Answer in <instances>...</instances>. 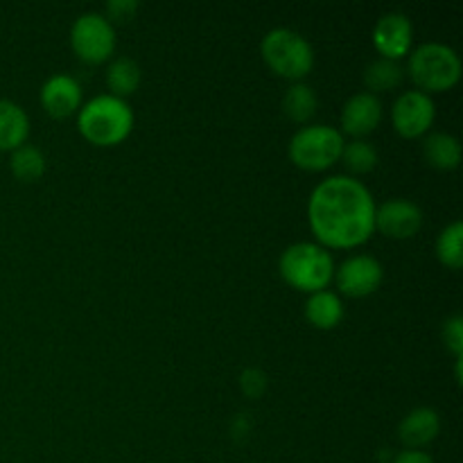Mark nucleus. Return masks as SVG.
I'll list each match as a JSON object with an SVG mask.
<instances>
[{"label": "nucleus", "mask_w": 463, "mask_h": 463, "mask_svg": "<svg viewBox=\"0 0 463 463\" xmlns=\"http://www.w3.org/2000/svg\"><path fill=\"white\" fill-rule=\"evenodd\" d=\"M411 43H414V25L405 14L392 12L378 18L373 27V45L383 59L398 61L410 54Z\"/></svg>", "instance_id": "11"}, {"label": "nucleus", "mask_w": 463, "mask_h": 463, "mask_svg": "<svg viewBox=\"0 0 463 463\" xmlns=\"http://www.w3.org/2000/svg\"><path fill=\"white\" fill-rule=\"evenodd\" d=\"M140 80H143V72H140V66L131 57H118L113 59L111 66L107 71V86L113 95V98H129L138 90Z\"/></svg>", "instance_id": "18"}, {"label": "nucleus", "mask_w": 463, "mask_h": 463, "mask_svg": "<svg viewBox=\"0 0 463 463\" xmlns=\"http://www.w3.org/2000/svg\"><path fill=\"white\" fill-rule=\"evenodd\" d=\"M307 222L324 249H355L375 233V202L355 176H328L307 202Z\"/></svg>", "instance_id": "1"}, {"label": "nucleus", "mask_w": 463, "mask_h": 463, "mask_svg": "<svg viewBox=\"0 0 463 463\" xmlns=\"http://www.w3.org/2000/svg\"><path fill=\"white\" fill-rule=\"evenodd\" d=\"M410 77L420 93H446L461 80V59L450 45L423 43L410 54Z\"/></svg>", "instance_id": "5"}, {"label": "nucleus", "mask_w": 463, "mask_h": 463, "mask_svg": "<svg viewBox=\"0 0 463 463\" xmlns=\"http://www.w3.org/2000/svg\"><path fill=\"white\" fill-rule=\"evenodd\" d=\"M260 52L269 71L292 84L306 80L315 68V50L310 41L289 27H276L267 32L260 43Z\"/></svg>", "instance_id": "4"}, {"label": "nucleus", "mask_w": 463, "mask_h": 463, "mask_svg": "<svg viewBox=\"0 0 463 463\" xmlns=\"http://www.w3.org/2000/svg\"><path fill=\"white\" fill-rule=\"evenodd\" d=\"M77 129L95 147H116L129 138L134 129V111L127 99L98 95L77 111Z\"/></svg>", "instance_id": "2"}, {"label": "nucleus", "mask_w": 463, "mask_h": 463, "mask_svg": "<svg viewBox=\"0 0 463 463\" xmlns=\"http://www.w3.org/2000/svg\"><path fill=\"white\" fill-rule=\"evenodd\" d=\"M71 45L81 61L98 66L116 52V30L102 14H81L71 27Z\"/></svg>", "instance_id": "7"}, {"label": "nucleus", "mask_w": 463, "mask_h": 463, "mask_svg": "<svg viewBox=\"0 0 463 463\" xmlns=\"http://www.w3.org/2000/svg\"><path fill=\"white\" fill-rule=\"evenodd\" d=\"M9 167H12V175L16 176L23 184H34L41 176L45 175V156L39 147L34 145H23V147L14 149L12 161H9Z\"/></svg>", "instance_id": "20"}, {"label": "nucleus", "mask_w": 463, "mask_h": 463, "mask_svg": "<svg viewBox=\"0 0 463 463\" xmlns=\"http://www.w3.org/2000/svg\"><path fill=\"white\" fill-rule=\"evenodd\" d=\"M423 156L430 167L439 172H452L461 163V145L452 134L434 131L423 140Z\"/></svg>", "instance_id": "16"}, {"label": "nucleus", "mask_w": 463, "mask_h": 463, "mask_svg": "<svg viewBox=\"0 0 463 463\" xmlns=\"http://www.w3.org/2000/svg\"><path fill=\"white\" fill-rule=\"evenodd\" d=\"M383 265H380L373 256L357 253V256L346 258V260L335 269L333 280H337V289L344 297L366 298L373 292H378L380 285H383Z\"/></svg>", "instance_id": "8"}, {"label": "nucleus", "mask_w": 463, "mask_h": 463, "mask_svg": "<svg viewBox=\"0 0 463 463\" xmlns=\"http://www.w3.org/2000/svg\"><path fill=\"white\" fill-rule=\"evenodd\" d=\"M434 118H437L434 99L430 95L420 93V90H407V93H402L392 109L393 129L402 138L410 140L428 136L430 127L434 125Z\"/></svg>", "instance_id": "9"}, {"label": "nucleus", "mask_w": 463, "mask_h": 463, "mask_svg": "<svg viewBox=\"0 0 463 463\" xmlns=\"http://www.w3.org/2000/svg\"><path fill=\"white\" fill-rule=\"evenodd\" d=\"M109 16L116 18V21H129L136 12H138V3L136 0H111L107 5Z\"/></svg>", "instance_id": "26"}, {"label": "nucleus", "mask_w": 463, "mask_h": 463, "mask_svg": "<svg viewBox=\"0 0 463 463\" xmlns=\"http://www.w3.org/2000/svg\"><path fill=\"white\" fill-rule=\"evenodd\" d=\"M306 319L319 330L337 328L344 319V303L339 294L330 292V289L310 294L306 303Z\"/></svg>", "instance_id": "17"}, {"label": "nucleus", "mask_w": 463, "mask_h": 463, "mask_svg": "<svg viewBox=\"0 0 463 463\" xmlns=\"http://www.w3.org/2000/svg\"><path fill=\"white\" fill-rule=\"evenodd\" d=\"M319 107V98H317L315 89L307 86L306 81H294L283 95V113L297 125L312 120Z\"/></svg>", "instance_id": "19"}, {"label": "nucleus", "mask_w": 463, "mask_h": 463, "mask_svg": "<svg viewBox=\"0 0 463 463\" xmlns=\"http://www.w3.org/2000/svg\"><path fill=\"white\" fill-rule=\"evenodd\" d=\"M441 432V419L432 407H419L411 410L398 425V437L407 450H420L430 446Z\"/></svg>", "instance_id": "14"}, {"label": "nucleus", "mask_w": 463, "mask_h": 463, "mask_svg": "<svg viewBox=\"0 0 463 463\" xmlns=\"http://www.w3.org/2000/svg\"><path fill=\"white\" fill-rule=\"evenodd\" d=\"M443 342L450 348L452 355L463 357V319L459 315L450 317V319L443 324Z\"/></svg>", "instance_id": "24"}, {"label": "nucleus", "mask_w": 463, "mask_h": 463, "mask_svg": "<svg viewBox=\"0 0 463 463\" xmlns=\"http://www.w3.org/2000/svg\"><path fill=\"white\" fill-rule=\"evenodd\" d=\"M392 463H434L432 457L428 452H420V450H402L393 457Z\"/></svg>", "instance_id": "27"}, {"label": "nucleus", "mask_w": 463, "mask_h": 463, "mask_svg": "<svg viewBox=\"0 0 463 463\" xmlns=\"http://www.w3.org/2000/svg\"><path fill=\"white\" fill-rule=\"evenodd\" d=\"M280 276L289 288L315 294L328 289L335 279V260L328 249L317 242H297L283 251L279 260Z\"/></svg>", "instance_id": "3"}, {"label": "nucleus", "mask_w": 463, "mask_h": 463, "mask_svg": "<svg viewBox=\"0 0 463 463\" xmlns=\"http://www.w3.org/2000/svg\"><path fill=\"white\" fill-rule=\"evenodd\" d=\"M41 107L57 120L75 116L81 109V86L71 75H52L41 86Z\"/></svg>", "instance_id": "13"}, {"label": "nucleus", "mask_w": 463, "mask_h": 463, "mask_svg": "<svg viewBox=\"0 0 463 463\" xmlns=\"http://www.w3.org/2000/svg\"><path fill=\"white\" fill-rule=\"evenodd\" d=\"M351 175H369L378 165V152L369 140H351L344 145L342 158Z\"/></svg>", "instance_id": "23"}, {"label": "nucleus", "mask_w": 463, "mask_h": 463, "mask_svg": "<svg viewBox=\"0 0 463 463\" xmlns=\"http://www.w3.org/2000/svg\"><path fill=\"white\" fill-rule=\"evenodd\" d=\"M380 120H383V102L369 90L351 95L342 109V131L353 136V140H364V136L373 134Z\"/></svg>", "instance_id": "12"}, {"label": "nucleus", "mask_w": 463, "mask_h": 463, "mask_svg": "<svg viewBox=\"0 0 463 463\" xmlns=\"http://www.w3.org/2000/svg\"><path fill=\"white\" fill-rule=\"evenodd\" d=\"M240 387H242L244 396L260 398L267 389V375L260 369H247L240 375Z\"/></svg>", "instance_id": "25"}, {"label": "nucleus", "mask_w": 463, "mask_h": 463, "mask_svg": "<svg viewBox=\"0 0 463 463\" xmlns=\"http://www.w3.org/2000/svg\"><path fill=\"white\" fill-rule=\"evenodd\" d=\"M437 258L443 267L459 271L463 267V224L452 222L437 240Z\"/></svg>", "instance_id": "21"}, {"label": "nucleus", "mask_w": 463, "mask_h": 463, "mask_svg": "<svg viewBox=\"0 0 463 463\" xmlns=\"http://www.w3.org/2000/svg\"><path fill=\"white\" fill-rule=\"evenodd\" d=\"M402 81V68L398 61H389V59H378V61L369 63L364 72V84L369 93H387V90L396 89Z\"/></svg>", "instance_id": "22"}, {"label": "nucleus", "mask_w": 463, "mask_h": 463, "mask_svg": "<svg viewBox=\"0 0 463 463\" xmlns=\"http://www.w3.org/2000/svg\"><path fill=\"white\" fill-rule=\"evenodd\" d=\"M346 145L342 131L330 125H310L298 129L289 140V161L306 172H324L342 158Z\"/></svg>", "instance_id": "6"}, {"label": "nucleus", "mask_w": 463, "mask_h": 463, "mask_svg": "<svg viewBox=\"0 0 463 463\" xmlns=\"http://www.w3.org/2000/svg\"><path fill=\"white\" fill-rule=\"evenodd\" d=\"M30 136V118L12 99H0V152L23 147Z\"/></svg>", "instance_id": "15"}, {"label": "nucleus", "mask_w": 463, "mask_h": 463, "mask_svg": "<svg viewBox=\"0 0 463 463\" xmlns=\"http://www.w3.org/2000/svg\"><path fill=\"white\" fill-rule=\"evenodd\" d=\"M423 226V211L410 199H389L375 206V231L392 240H410Z\"/></svg>", "instance_id": "10"}]
</instances>
